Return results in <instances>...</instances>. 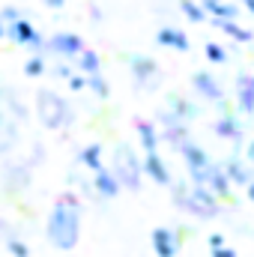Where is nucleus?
<instances>
[{"label": "nucleus", "instance_id": "nucleus-17", "mask_svg": "<svg viewBox=\"0 0 254 257\" xmlns=\"http://www.w3.org/2000/svg\"><path fill=\"white\" fill-rule=\"evenodd\" d=\"M200 6L206 9L209 18H236L239 9L233 6V0H200Z\"/></svg>", "mask_w": 254, "mask_h": 257}, {"label": "nucleus", "instance_id": "nucleus-19", "mask_svg": "<svg viewBox=\"0 0 254 257\" xmlns=\"http://www.w3.org/2000/svg\"><path fill=\"white\" fill-rule=\"evenodd\" d=\"M78 162L87 165L93 174H96L99 168H105V165H102V144H90V147H84V150L78 153Z\"/></svg>", "mask_w": 254, "mask_h": 257}, {"label": "nucleus", "instance_id": "nucleus-14", "mask_svg": "<svg viewBox=\"0 0 254 257\" xmlns=\"http://www.w3.org/2000/svg\"><path fill=\"white\" fill-rule=\"evenodd\" d=\"M206 186H209V192L215 194V197H230V180H227L224 168H218V165H212V168H209Z\"/></svg>", "mask_w": 254, "mask_h": 257}, {"label": "nucleus", "instance_id": "nucleus-6", "mask_svg": "<svg viewBox=\"0 0 254 257\" xmlns=\"http://www.w3.org/2000/svg\"><path fill=\"white\" fill-rule=\"evenodd\" d=\"M153 248H156L159 257H177L180 239H177V233H174L171 227H156V230H153Z\"/></svg>", "mask_w": 254, "mask_h": 257}, {"label": "nucleus", "instance_id": "nucleus-18", "mask_svg": "<svg viewBox=\"0 0 254 257\" xmlns=\"http://www.w3.org/2000/svg\"><path fill=\"white\" fill-rule=\"evenodd\" d=\"M138 138H141L144 153H156L159 150V128L153 126L150 120H138Z\"/></svg>", "mask_w": 254, "mask_h": 257}, {"label": "nucleus", "instance_id": "nucleus-32", "mask_svg": "<svg viewBox=\"0 0 254 257\" xmlns=\"http://www.w3.org/2000/svg\"><path fill=\"white\" fill-rule=\"evenodd\" d=\"M57 72H60V75H66V78H69V75H72V69H69V66H66V60H60V66H57Z\"/></svg>", "mask_w": 254, "mask_h": 257}, {"label": "nucleus", "instance_id": "nucleus-31", "mask_svg": "<svg viewBox=\"0 0 254 257\" xmlns=\"http://www.w3.org/2000/svg\"><path fill=\"white\" fill-rule=\"evenodd\" d=\"M209 245L215 248V245H224V236L221 233H209Z\"/></svg>", "mask_w": 254, "mask_h": 257}, {"label": "nucleus", "instance_id": "nucleus-36", "mask_svg": "<svg viewBox=\"0 0 254 257\" xmlns=\"http://www.w3.org/2000/svg\"><path fill=\"white\" fill-rule=\"evenodd\" d=\"M245 189H248V197H251V200H254V180H251V183H248V186H245Z\"/></svg>", "mask_w": 254, "mask_h": 257}, {"label": "nucleus", "instance_id": "nucleus-16", "mask_svg": "<svg viewBox=\"0 0 254 257\" xmlns=\"http://www.w3.org/2000/svg\"><path fill=\"white\" fill-rule=\"evenodd\" d=\"M212 24H215V27H221L230 39H236V42H242V45H248V42L254 39V33H251V30H245V27H239V24H236V18H212Z\"/></svg>", "mask_w": 254, "mask_h": 257}, {"label": "nucleus", "instance_id": "nucleus-13", "mask_svg": "<svg viewBox=\"0 0 254 257\" xmlns=\"http://www.w3.org/2000/svg\"><path fill=\"white\" fill-rule=\"evenodd\" d=\"M129 66H132V72H135L138 81H150V78H156V72H159L156 60L147 57V54H132V57H129Z\"/></svg>", "mask_w": 254, "mask_h": 257}, {"label": "nucleus", "instance_id": "nucleus-2", "mask_svg": "<svg viewBox=\"0 0 254 257\" xmlns=\"http://www.w3.org/2000/svg\"><path fill=\"white\" fill-rule=\"evenodd\" d=\"M36 114H39V120H42L45 128H60L66 123H72L69 105L63 102V96L54 93V90H39L36 93Z\"/></svg>", "mask_w": 254, "mask_h": 257}, {"label": "nucleus", "instance_id": "nucleus-25", "mask_svg": "<svg viewBox=\"0 0 254 257\" xmlns=\"http://www.w3.org/2000/svg\"><path fill=\"white\" fill-rule=\"evenodd\" d=\"M206 57H209L212 63H224V60H227V51H224L218 42H206Z\"/></svg>", "mask_w": 254, "mask_h": 257}, {"label": "nucleus", "instance_id": "nucleus-5", "mask_svg": "<svg viewBox=\"0 0 254 257\" xmlns=\"http://www.w3.org/2000/svg\"><path fill=\"white\" fill-rule=\"evenodd\" d=\"M45 45H48L57 57H78V54L84 51V42H81L78 33H54Z\"/></svg>", "mask_w": 254, "mask_h": 257}, {"label": "nucleus", "instance_id": "nucleus-38", "mask_svg": "<svg viewBox=\"0 0 254 257\" xmlns=\"http://www.w3.org/2000/svg\"><path fill=\"white\" fill-rule=\"evenodd\" d=\"M251 78H254V75H251Z\"/></svg>", "mask_w": 254, "mask_h": 257}, {"label": "nucleus", "instance_id": "nucleus-26", "mask_svg": "<svg viewBox=\"0 0 254 257\" xmlns=\"http://www.w3.org/2000/svg\"><path fill=\"white\" fill-rule=\"evenodd\" d=\"M24 72H27V75H30V78H39V75H42V72H45V60H42V57H39V54H36V57H30V60H27V63H24Z\"/></svg>", "mask_w": 254, "mask_h": 257}, {"label": "nucleus", "instance_id": "nucleus-10", "mask_svg": "<svg viewBox=\"0 0 254 257\" xmlns=\"http://www.w3.org/2000/svg\"><path fill=\"white\" fill-rule=\"evenodd\" d=\"M194 90H197L200 96H206L209 102H224V90H221L218 81H215L212 75H206V72H197V75H194Z\"/></svg>", "mask_w": 254, "mask_h": 257}, {"label": "nucleus", "instance_id": "nucleus-20", "mask_svg": "<svg viewBox=\"0 0 254 257\" xmlns=\"http://www.w3.org/2000/svg\"><path fill=\"white\" fill-rule=\"evenodd\" d=\"M215 132H218V138H230V141L242 138V128L236 123V117H230V114H221V120L215 123Z\"/></svg>", "mask_w": 254, "mask_h": 257}, {"label": "nucleus", "instance_id": "nucleus-34", "mask_svg": "<svg viewBox=\"0 0 254 257\" xmlns=\"http://www.w3.org/2000/svg\"><path fill=\"white\" fill-rule=\"evenodd\" d=\"M245 159H248V165H254V141L248 144V150H245Z\"/></svg>", "mask_w": 254, "mask_h": 257}, {"label": "nucleus", "instance_id": "nucleus-22", "mask_svg": "<svg viewBox=\"0 0 254 257\" xmlns=\"http://www.w3.org/2000/svg\"><path fill=\"white\" fill-rule=\"evenodd\" d=\"M78 69H81L84 75L99 72V69H102V63H99V54H96V51H90V48H84V51L78 54Z\"/></svg>", "mask_w": 254, "mask_h": 257}, {"label": "nucleus", "instance_id": "nucleus-21", "mask_svg": "<svg viewBox=\"0 0 254 257\" xmlns=\"http://www.w3.org/2000/svg\"><path fill=\"white\" fill-rule=\"evenodd\" d=\"M180 9H183V15L189 18L191 24H203V21L209 18V15H206V9H203L200 3H194V0H183V3H180Z\"/></svg>", "mask_w": 254, "mask_h": 257}, {"label": "nucleus", "instance_id": "nucleus-12", "mask_svg": "<svg viewBox=\"0 0 254 257\" xmlns=\"http://www.w3.org/2000/svg\"><path fill=\"white\" fill-rule=\"evenodd\" d=\"M224 174H227V180H230V186H248L251 183V171L242 165V159H236V156H230L224 165Z\"/></svg>", "mask_w": 254, "mask_h": 257}, {"label": "nucleus", "instance_id": "nucleus-1", "mask_svg": "<svg viewBox=\"0 0 254 257\" xmlns=\"http://www.w3.org/2000/svg\"><path fill=\"white\" fill-rule=\"evenodd\" d=\"M48 239L54 248L72 251L81 239V200L72 192L57 197V203L51 206L48 215Z\"/></svg>", "mask_w": 254, "mask_h": 257}, {"label": "nucleus", "instance_id": "nucleus-30", "mask_svg": "<svg viewBox=\"0 0 254 257\" xmlns=\"http://www.w3.org/2000/svg\"><path fill=\"white\" fill-rule=\"evenodd\" d=\"M212 257H236V251L227 248V245H215V248H212Z\"/></svg>", "mask_w": 254, "mask_h": 257}, {"label": "nucleus", "instance_id": "nucleus-3", "mask_svg": "<svg viewBox=\"0 0 254 257\" xmlns=\"http://www.w3.org/2000/svg\"><path fill=\"white\" fill-rule=\"evenodd\" d=\"M114 174H117L120 186H126V189H135V192H138V186H141V174H144V162H138V156L132 153V147H126V144H120L117 153H114Z\"/></svg>", "mask_w": 254, "mask_h": 257}, {"label": "nucleus", "instance_id": "nucleus-15", "mask_svg": "<svg viewBox=\"0 0 254 257\" xmlns=\"http://www.w3.org/2000/svg\"><path fill=\"white\" fill-rule=\"evenodd\" d=\"M236 96H239V108L245 114H254V78L251 75H239L236 78Z\"/></svg>", "mask_w": 254, "mask_h": 257}, {"label": "nucleus", "instance_id": "nucleus-35", "mask_svg": "<svg viewBox=\"0 0 254 257\" xmlns=\"http://www.w3.org/2000/svg\"><path fill=\"white\" fill-rule=\"evenodd\" d=\"M242 6H245V9H248V12L254 15V0H242Z\"/></svg>", "mask_w": 254, "mask_h": 257}, {"label": "nucleus", "instance_id": "nucleus-24", "mask_svg": "<svg viewBox=\"0 0 254 257\" xmlns=\"http://www.w3.org/2000/svg\"><path fill=\"white\" fill-rule=\"evenodd\" d=\"M171 111H174L180 120H191V117L197 114V108H194L191 102H186V99H180V96H171Z\"/></svg>", "mask_w": 254, "mask_h": 257}, {"label": "nucleus", "instance_id": "nucleus-9", "mask_svg": "<svg viewBox=\"0 0 254 257\" xmlns=\"http://www.w3.org/2000/svg\"><path fill=\"white\" fill-rule=\"evenodd\" d=\"M6 36H9L15 45H27V48H30V42L39 36V30H36L27 18H18V21H12V24L6 27Z\"/></svg>", "mask_w": 254, "mask_h": 257}, {"label": "nucleus", "instance_id": "nucleus-11", "mask_svg": "<svg viewBox=\"0 0 254 257\" xmlns=\"http://www.w3.org/2000/svg\"><path fill=\"white\" fill-rule=\"evenodd\" d=\"M156 42L165 45V48H174V51H189V36L177 27H162L156 33Z\"/></svg>", "mask_w": 254, "mask_h": 257}, {"label": "nucleus", "instance_id": "nucleus-23", "mask_svg": "<svg viewBox=\"0 0 254 257\" xmlns=\"http://www.w3.org/2000/svg\"><path fill=\"white\" fill-rule=\"evenodd\" d=\"M87 90H93L99 99H108V96H111V90H108L102 72H90V75H87Z\"/></svg>", "mask_w": 254, "mask_h": 257}, {"label": "nucleus", "instance_id": "nucleus-7", "mask_svg": "<svg viewBox=\"0 0 254 257\" xmlns=\"http://www.w3.org/2000/svg\"><path fill=\"white\" fill-rule=\"evenodd\" d=\"M93 189L99 192V197H105V200H111V197H117L120 194V180H117V174L114 171H108V168H99L96 171V177H93Z\"/></svg>", "mask_w": 254, "mask_h": 257}, {"label": "nucleus", "instance_id": "nucleus-27", "mask_svg": "<svg viewBox=\"0 0 254 257\" xmlns=\"http://www.w3.org/2000/svg\"><path fill=\"white\" fill-rule=\"evenodd\" d=\"M9 251H12V257H30V248L21 239H9Z\"/></svg>", "mask_w": 254, "mask_h": 257}, {"label": "nucleus", "instance_id": "nucleus-4", "mask_svg": "<svg viewBox=\"0 0 254 257\" xmlns=\"http://www.w3.org/2000/svg\"><path fill=\"white\" fill-rule=\"evenodd\" d=\"M180 153H183V162H186V168H189L191 183H203V186H206L209 168L215 165V162L206 156V150H200V147H197L191 138H186V141L180 144Z\"/></svg>", "mask_w": 254, "mask_h": 257}, {"label": "nucleus", "instance_id": "nucleus-33", "mask_svg": "<svg viewBox=\"0 0 254 257\" xmlns=\"http://www.w3.org/2000/svg\"><path fill=\"white\" fill-rule=\"evenodd\" d=\"M66 0H45V6H51V9H63Z\"/></svg>", "mask_w": 254, "mask_h": 257}, {"label": "nucleus", "instance_id": "nucleus-37", "mask_svg": "<svg viewBox=\"0 0 254 257\" xmlns=\"http://www.w3.org/2000/svg\"><path fill=\"white\" fill-rule=\"evenodd\" d=\"M3 36H6V24L0 21V39H3Z\"/></svg>", "mask_w": 254, "mask_h": 257}, {"label": "nucleus", "instance_id": "nucleus-28", "mask_svg": "<svg viewBox=\"0 0 254 257\" xmlns=\"http://www.w3.org/2000/svg\"><path fill=\"white\" fill-rule=\"evenodd\" d=\"M69 90H75V93L87 90V75H69Z\"/></svg>", "mask_w": 254, "mask_h": 257}, {"label": "nucleus", "instance_id": "nucleus-29", "mask_svg": "<svg viewBox=\"0 0 254 257\" xmlns=\"http://www.w3.org/2000/svg\"><path fill=\"white\" fill-rule=\"evenodd\" d=\"M18 18H21V12H18L15 6H6V9H3V15H0V21H3V24H12V21H18Z\"/></svg>", "mask_w": 254, "mask_h": 257}, {"label": "nucleus", "instance_id": "nucleus-8", "mask_svg": "<svg viewBox=\"0 0 254 257\" xmlns=\"http://www.w3.org/2000/svg\"><path fill=\"white\" fill-rule=\"evenodd\" d=\"M144 174L159 183V186H171V174H168V165L159 159V150L156 153H144Z\"/></svg>", "mask_w": 254, "mask_h": 257}]
</instances>
